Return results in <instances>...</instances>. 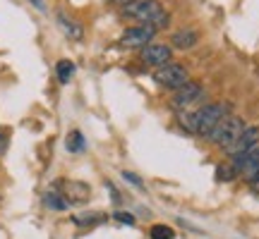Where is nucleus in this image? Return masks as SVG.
Returning a JSON list of instances; mask_svg holds the SVG:
<instances>
[{"instance_id": "1", "label": "nucleus", "mask_w": 259, "mask_h": 239, "mask_svg": "<svg viewBox=\"0 0 259 239\" xmlns=\"http://www.w3.org/2000/svg\"><path fill=\"white\" fill-rule=\"evenodd\" d=\"M122 15L130 19H137V22H144V24H151L156 31L168 27V22H170V15L163 10V5L158 0H137V3H130V5L122 8Z\"/></svg>"}, {"instance_id": "2", "label": "nucleus", "mask_w": 259, "mask_h": 239, "mask_svg": "<svg viewBox=\"0 0 259 239\" xmlns=\"http://www.w3.org/2000/svg\"><path fill=\"white\" fill-rule=\"evenodd\" d=\"M226 115H231V105H226V103H206V105H202L199 110L192 112L194 134H199V137L206 139V134H209Z\"/></svg>"}, {"instance_id": "3", "label": "nucleus", "mask_w": 259, "mask_h": 239, "mask_svg": "<svg viewBox=\"0 0 259 239\" xmlns=\"http://www.w3.org/2000/svg\"><path fill=\"white\" fill-rule=\"evenodd\" d=\"M245 127H247V125H245L238 115H226V117L206 134V141H211L213 146H219V148H228L235 144V139L240 137Z\"/></svg>"}, {"instance_id": "4", "label": "nucleus", "mask_w": 259, "mask_h": 239, "mask_svg": "<svg viewBox=\"0 0 259 239\" xmlns=\"http://www.w3.org/2000/svg\"><path fill=\"white\" fill-rule=\"evenodd\" d=\"M154 82L158 86H163V89H170V91H176L180 89L185 82H190V74L183 65H176V63H168V65H161L154 70Z\"/></svg>"}, {"instance_id": "5", "label": "nucleus", "mask_w": 259, "mask_h": 239, "mask_svg": "<svg viewBox=\"0 0 259 239\" xmlns=\"http://www.w3.org/2000/svg\"><path fill=\"white\" fill-rule=\"evenodd\" d=\"M202 98H204V89L197 82H192V79H190V82H185L180 89H176V91H173V101H170V105H173L176 110H185L187 105L202 101Z\"/></svg>"}, {"instance_id": "6", "label": "nucleus", "mask_w": 259, "mask_h": 239, "mask_svg": "<svg viewBox=\"0 0 259 239\" xmlns=\"http://www.w3.org/2000/svg\"><path fill=\"white\" fill-rule=\"evenodd\" d=\"M158 31L151 24H139V27H132L127 29L125 34L120 36V46L125 48H144L149 46L151 41H154V36H156Z\"/></svg>"}, {"instance_id": "7", "label": "nucleus", "mask_w": 259, "mask_h": 239, "mask_svg": "<svg viewBox=\"0 0 259 239\" xmlns=\"http://www.w3.org/2000/svg\"><path fill=\"white\" fill-rule=\"evenodd\" d=\"M142 63L151 65V67H161V65L173 63V48L168 43H149L142 48Z\"/></svg>"}, {"instance_id": "8", "label": "nucleus", "mask_w": 259, "mask_h": 239, "mask_svg": "<svg viewBox=\"0 0 259 239\" xmlns=\"http://www.w3.org/2000/svg\"><path fill=\"white\" fill-rule=\"evenodd\" d=\"M58 187H60L63 199L70 203V206H72V203L89 201V196H92V187H89V184H84V182H77V180H63Z\"/></svg>"}, {"instance_id": "9", "label": "nucleus", "mask_w": 259, "mask_h": 239, "mask_svg": "<svg viewBox=\"0 0 259 239\" xmlns=\"http://www.w3.org/2000/svg\"><path fill=\"white\" fill-rule=\"evenodd\" d=\"M254 146H259V127L257 125H250V127L242 129V134L235 139L233 146L226 148V153H228V156H238V153H247V151H252Z\"/></svg>"}, {"instance_id": "10", "label": "nucleus", "mask_w": 259, "mask_h": 239, "mask_svg": "<svg viewBox=\"0 0 259 239\" xmlns=\"http://www.w3.org/2000/svg\"><path fill=\"white\" fill-rule=\"evenodd\" d=\"M197 43H199V34L192 29H183V31H176L170 36V48H178V50H190Z\"/></svg>"}, {"instance_id": "11", "label": "nucleus", "mask_w": 259, "mask_h": 239, "mask_svg": "<svg viewBox=\"0 0 259 239\" xmlns=\"http://www.w3.org/2000/svg\"><path fill=\"white\" fill-rule=\"evenodd\" d=\"M58 24H60V29H63L70 38H74V41H82L84 29H82V24H79V22H74L72 17H67L65 12H58Z\"/></svg>"}, {"instance_id": "12", "label": "nucleus", "mask_w": 259, "mask_h": 239, "mask_svg": "<svg viewBox=\"0 0 259 239\" xmlns=\"http://www.w3.org/2000/svg\"><path fill=\"white\" fill-rule=\"evenodd\" d=\"M106 220V215L103 213H82V215H74L72 222L74 225H82V227H87V225H99V222Z\"/></svg>"}, {"instance_id": "13", "label": "nucleus", "mask_w": 259, "mask_h": 239, "mask_svg": "<svg viewBox=\"0 0 259 239\" xmlns=\"http://www.w3.org/2000/svg\"><path fill=\"white\" fill-rule=\"evenodd\" d=\"M44 203H46L48 208H53V211H65L70 203L63 199V194H56V192H48L46 196H44Z\"/></svg>"}, {"instance_id": "14", "label": "nucleus", "mask_w": 259, "mask_h": 239, "mask_svg": "<svg viewBox=\"0 0 259 239\" xmlns=\"http://www.w3.org/2000/svg\"><path fill=\"white\" fill-rule=\"evenodd\" d=\"M56 74H58V79H60V84H67L74 74V65L70 60H60L56 67Z\"/></svg>"}, {"instance_id": "15", "label": "nucleus", "mask_w": 259, "mask_h": 239, "mask_svg": "<svg viewBox=\"0 0 259 239\" xmlns=\"http://www.w3.org/2000/svg\"><path fill=\"white\" fill-rule=\"evenodd\" d=\"M235 177H240V175H238V170L233 167V163H226V165L216 167V180H219V182H233Z\"/></svg>"}, {"instance_id": "16", "label": "nucleus", "mask_w": 259, "mask_h": 239, "mask_svg": "<svg viewBox=\"0 0 259 239\" xmlns=\"http://www.w3.org/2000/svg\"><path fill=\"white\" fill-rule=\"evenodd\" d=\"M149 237L151 239H176V230L168 227V225H151Z\"/></svg>"}, {"instance_id": "17", "label": "nucleus", "mask_w": 259, "mask_h": 239, "mask_svg": "<svg viewBox=\"0 0 259 239\" xmlns=\"http://www.w3.org/2000/svg\"><path fill=\"white\" fill-rule=\"evenodd\" d=\"M84 148V139H82V132H70L67 134V151H82Z\"/></svg>"}, {"instance_id": "18", "label": "nucleus", "mask_w": 259, "mask_h": 239, "mask_svg": "<svg viewBox=\"0 0 259 239\" xmlns=\"http://www.w3.org/2000/svg\"><path fill=\"white\" fill-rule=\"evenodd\" d=\"M113 218H115L118 222H125V225H135V222H137L132 213H125V211H115L113 213Z\"/></svg>"}, {"instance_id": "19", "label": "nucleus", "mask_w": 259, "mask_h": 239, "mask_svg": "<svg viewBox=\"0 0 259 239\" xmlns=\"http://www.w3.org/2000/svg\"><path fill=\"white\" fill-rule=\"evenodd\" d=\"M122 177H125L127 182H132V184H135V187H142V182H139V177L135 175V172H122Z\"/></svg>"}, {"instance_id": "20", "label": "nucleus", "mask_w": 259, "mask_h": 239, "mask_svg": "<svg viewBox=\"0 0 259 239\" xmlns=\"http://www.w3.org/2000/svg\"><path fill=\"white\" fill-rule=\"evenodd\" d=\"M5 148H8V139H5V134L0 132V156L5 153Z\"/></svg>"}, {"instance_id": "21", "label": "nucleus", "mask_w": 259, "mask_h": 239, "mask_svg": "<svg viewBox=\"0 0 259 239\" xmlns=\"http://www.w3.org/2000/svg\"><path fill=\"white\" fill-rule=\"evenodd\" d=\"M113 3H118V5H122V8H125V5H130V3H137V0H113Z\"/></svg>"}]
</instances>
